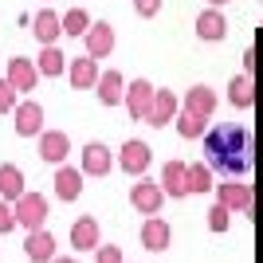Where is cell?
Wrapping results in <instances>:
<instances>
[{
	"instance_id": "ba28073f",
	"label": "cell",
	"mask_w": 263,
	"mask_h": 263,
	"mask_svg": "<svg viewBox=\"0 0 263 263\" xmlns=\"http://www.w3.org/2000/svg\"><path fill=\"white\" fill-rule=\"evenodd\" d=\"M12 118H16V134H20V138H35V134H44V106H40L35 99H24Z\"/></svg>"
},
{
	"instance_id": "ac0fdd59",
	"label": "cell",
	"mask_w": 263,
	"mask_h": 263,
	"mask_svg": "<svg viewBox=\"0 0 263 263\" xmlns=\"http://www.w3.org/2000/svg\"><path fill=\"white\" fill-rule=\"evenodd\" d=\"M95 95H99L102 106H118V102H126V79H122V71H102Z\"/></svg>"
},
{
	"instance_id": "9a60e30c",
	"label": "cell",
	"mask_w": 263,
	"mask_h": 263,
	"mask_svg": "<svg viewBox=\"0 0 263 263\" xmlns=\"http://www.w3.org/2000/svg\"><path fill=\"white\" fill-rule=\"evenodd\" d=\"M197 35L204 44H220L224 35H228V20H224V12L220 8H204L197 16Z\"/></svg>"
},
{
	"instance_id": "9c48e42d",
	"label": "cell",
	"mask_w": 263,
	"mask_h": 263,
	"mask_svg": "<svg viewBox=\"0 0 263 263\" xmlns=\"http://www.w3.org/2000/svg\"><path fill=\"white\" fill-rule=\"evenodd\" d=\"M67 79H71V87L75 90H95L99 87V59H90V55H79V59H71V67H67Z\"/></svg>"
},
{
	"instance_id": "cb8c5ba5",
	"label": "cell",
	"mask_w": 263,
	"mask_h": 263,
	"mask_svg": "<svg viewBox=\"0 0 263 263\" xmlns=\"http://www.w3.org/2000/svg\"><path fill=\"white\" fill-rule=\"evenodd\" d=\"M228 102L236 110H248V106H255V79L252 75H236L228 83Z\"/></svg>"
},
{
	"instance_id": "5bb4252c",
	"label": "cell",
	"mask_w": 263,
	"mask_h": 263,
	"mask_svg": "<svg viewBox=\"0 0 263 263\" xmlns=\"http://www.w3.org/2000/svg\"><path fill=\"white\" fill-rule=\"evenodd\" d=\"M12 83V87L20 90V95H28V90H35V79H40V67L32 63V59H24V55H16V59H8V75H4Z\"/></svg>"
},
{
	"instance_id": "836d02e7",
	"label": "cell",
	"mask_w": 263,
	"mask_h": 263,
	"mask_svg": "<svg viewBox=\"0 0 263 263\" xmlns=\"http://www.w3.org/2000/svg\"><path fill=\"white\" fill-rule=\"evenodd\" d=\"M255 59H259L255 47H248V51H243V75H252V79H255Z\"/></svg>"
},
{
	"instance_id": "52a82bcc",
	"label": "cell",
	"mask_w": 263,
	"mask_h": 263,
	"mask_svg": "<svg viewBox=\"0 0 263 263\" xmlns=\"http://www.w3.org/2000/svg\"><path fill=\"white\" fill-rule=\"evenodd\" d=\"M67 154H71L67 130H44L40 134V157H44V161H51L55 169H59V165H67Z\"/></svg>"
},
{
	"instance_id": "7c38bea8",
	"label": "cell",
	"mask_w": 263,
	"mask_h": 263,
	"mask_svg": "<svg viewBox=\"0 0 263 263\" xmlns=\"http://www.w3.org/2000/svg\"><path fill=\"white\" fill-rule=\"evenodd\" d=\"M99 216H79L75 224H71V248H79V252H99Z\"/></svg>"
},
{
	"instance_id": "e575fe53",
	"label": "cell",
	"mask_w": 263,
	"mask_h": 263,
	"mask_svg": "<svg viewBox=\"0 0 263 263\" xmlns=\"http://www.w3.org/2000/svg\"><path fill=\"white\" fill-rule=\"evenodd\" d=\"M220 4H228V0H209V8H220Z\"/></svg>"
},
{
	"instance_id": "44dd1931",
	"label": "cell",
	"mask_w": 263,
	"mask_h": 263,
	"mask_svg": "<svg viewBox=\"0 0 263 263\" xmlns=\"http://www.w3.org/2000/svg\"><path fill=\"white\" fill-rule=\"evenodd\" d=\"M110 169H114V157H110V149L102 142H90L87 149H83V173L90 177H106Z\"/></svg>"
},
{
	"instance_id": "277c9868",
	"label": "cell",
	"mask_w": 263,
	"mask_h": 263,
	"mask_svg": "<svg viewBox=\"0 0 263 263\" xmlns=\"http://www.w3.org/2000/svg\"><path fill=\"white\" fill-rule=\"evenodd\" d=\"M154 99H157V87L149 79H134L130 87H126V110H130L134 122H145L149 118V110H154Z\"/></svg>"
},
{
	"instance_id": "2e32d148",
	"label": "cell",
	"mask_w": 263,
	"mask_h": 263,
	"mask_svg": "<svg viewBox=\"0 0 263 263\" xmlns=\"http://www.w3.org/2000/svg\"><path fill=\"white\" fill-rule=\"evenodd\" d=\"M161 189H165V197H189V165L185 161H165L161 169Z\"/></svg>"
},
{
	"instance_id": "ffe728a7",
	"label": "cell",
	"mask_w": 263,
	"mask_h": 263,
	"mask_svg": "<svg viewBox=\"0 0 263 263\" xmlns=\"http://www.w3.org/2000/svg\"><path fill=\"white\" fill-rule=\"evenodd\" d=\"M185 110H193V114H200V118H212L216 114V90L204 87V83H197L193 90H185V102H181Z\"/></svg>"
},
{
	"instance_id": "4dcf8cb0",
	"label": "cell",
	"mask_w": 263,
	"mask_h": 263,
	"mask_svg": "<svg viewBox=\"0 0 263 263\" xmlns=\"http://www.w3.org/2000/svg\"><path fill=\"white\" fill-rule=\"evenodd\" d=\"M20 220H16V204H8V200H0V236H8L12 228H16Z\"/></svg>"
},
{
	"instance_id": "83f0119b",
	"label": "cell",
	"mask_w": 263,
	"mask_h": 263,
	"mask_svg": "<svg viewBox=\"0 0 263 263\" xmlns=\"http://www.w3.org/2000/svg\"><path fill=\"white\" fill-rule=\"evenodd\" d=\"M90 28H95V20H90L87 8H71L63 16V35H87Z\"/></svg>"
},
{
	"instance_id": "e0dca14e",
	"label": "cell",
	"mask_w": 263,
	"mask_h": 263,
	"mask_svg": "<svg viewBox=\"0 0 263 263\" xmlns=\"http://www.w3.org/2000/svg\"><path fill=\"white\" fill-rule=\"evenodd\" d=\"M177 114H181V102H177V95L173 90H157V99H154V110H149V126H157V130H161V126H169V122H177Z\"/></svg>"
},
{
	"instance_id": "d6a6232c",
	"label": "cell",
	"mask_w": 263,
	"mask_h": 263,
	"mask_svg": "<svg viewBox=\"0 0 263 263\" xmlns=\"http://www.w3.org/2000/svg\"><path fill=\"white\" fill-rule=\"evenodd\" d=\"M95 263H126V259H122V248H99Z\"/></svg>"
},
{
	"instance_id": "5b68a950",
	"label": "cell",
	"mask_w": 263,
	"mask_h": 263,
	"mask_svg": "<svg viewBox=\"0 0 263 263\" xmlns=\"http://www.w3.org/2000/svg\"><path fill=\"white\" fill-rule=\"evenodd\" d=\"M16 220H20V228L40 232L47 224V197L44 193H24V197L16 200Z\"/></svg>"
},
{
	"instance_id": "7402d4cb",
	"label": "cell",
	"mask_w": 263,
	"mask_h": 263,
	"mask_svg": "<svg viewBox=\"0 0 263 263\" xmlns=\"http://www.w3.org/2000/svg\"><path fill=\"white\" fill-rule=\"evenodd\" d=\"M79 193H83V169L59 165V169H55V197L59 200H79Z\"/></svg>"
},
{
	"instance_id": "f1b7e54d",
	"label": "cell",
	"mask_w": 263,
	"mask_h": 263,
	"mask_svg": "<svg viewBox=\"0 0 263 263\" xmlns=\"http://www.w3.org/2000/svg\"><path fill=\"white\" fill-rule=\"evenodd\" d=\"M16 106H20V90L8 79H0V114H16Z\"/></svg>"
},
{
	"instance_id": "d590c367",
	"label": "cell",
	"mask_w": 263,
	"mask_h": 263,
	"mask_svg": "<svg viewBox=\"0 0 263 263\" xmlns=\"http://www.w3.org/2000/svg\"><path fill=\"white\" fill-rule=\"evenodd\" d=\"M55 263H79V259H67V255H59V259H55Z\"/></svg>"
},
{
	"instance_id": "3957f363",
	"label": "cell",
	"mask_w": 263,
	"mask_h": 263,
	"mask_svg": "<svg viewBox=\"0 0 263 263\" xmlns=\"http://www.w3.org/2000/svg\"><path fill=\"white\" fill-rule=\"evenodd\" d=\"M130 204L142 212V216H157V212H161V204H165V189H161V181L138 177V185L130 189Z\"/></svg>"
},
{
	"instance_id": "4316f807",
	"label": "cell",
	"mask_w": 263,
	"mask_h": 263,
	"mask_svg": "<svg viewBox=\"0 0 263 263\" xmlns=\"http://www.w3.org/2000/svg\"><path fill=\"white\" fill-rule=\"evenodd\" d=\"M189 193H193V197H197V193H216L209 161H193V165H189Z\"/></svg>"
},
{
	"instance_id": "1f68e13d",
	"label": "cell",
	"mask_w": 263,
	"mask_h": 263,
	"mask_svg": "<svg viewBox=\"0 0 263 263\" xmlns=\"http://www.w3.org/2000/svg\"><path fill=\"white\" fill-rule=\"evenodd\" d=\"M134 12L149 20V16H157V12H161V0H134Z\"/></svg>"
},
{
	"instance_id": "6da1fadb",
	"label": "cell",
	"mask_w": 263,
	"mask_h": 263,
	"mask_svg": "<svg viewBox=\"0 0 263 263\" xmlns=\"http://www.w3.org/2000/svg\"><path fill=\"white\" fill-rule=\"evenodd\" d=\"M204 154H209L212 173H228V177H240L255 165V138L248 126L240 122H228V126H216L209 130L204 138Z\"/></svg>"
},
{
	"instance_id": "7a4b0ae2",
	"label": "cell",
	"mask_w": 263,
	"mask_h": 263,
	"mask_svg": "<svg viewBox=\"0 0 263 263\" xmlns=\"http://www.w3.org/2000/svg\"><path fill=\"white\" fill-rule=\"evenodd\" d=\"M216 200L232 212H252V220H255V193H252V185H243L240 177H228L224 185H216Z\"/></svg>"
},
{
	"instance_id": "4fadbf2b",
	"label": "cell",
	"mask_w": 263,
	"mask_h": 263,
	"mask_svg": "<svg viewBox=\"0 0 263 263\" xmlns=\"http://www.w3.org/2000/svg\"><path fill=\"white\" fill-rule=\"evenodd\" d=\"M24 255L32 263H55L59 255H55V236L47 228L40 232H28V240H24Z\"/></svg>"
},
{
	"instance_id": "603a6c76",
	"label": "cell",
	"mask_w": 263,
	"mask_h": 263,
	"mask_svg": "<svg viewBox=\"0 0 263 263\" xmlns=\"http://www.w3.org/2000/svg\"><path fill=\"white\" fill-rule=\"evenodd\" d=\"M24 193H28V189H24V173H20V165L4 161V165H0V200L16 204Z\"/></svg>"
},
{
	"instance_id": "30bf717a",
	"label": "cell",
	"mask_w": 263,
	"mask_h": 263,
	"mask_svg": "<svg viewBox=\"0 0 263 263\" xmlns=\"http://www.w3.org/2000/svg\"><path fill=\"white\" fill-rule=\"evenodd\" d=\"M169 240H173L169 220H165V216H145V224H142V248H145V252H165Z\"/></svg>"
},
{
	"instance_id": "d6986e66",
	"label": "cell",
	"mask_w": 263,
	"mask_h": 263,
	"mask_svg": "<svg viewBox=\"0 0 263 263\" xmlns=\"http://www.w3.org/2000/svg\"><path fill=\"white\" fill-rule=\"evenodd\" d=\"M83 40H87V55L90 59H106V55L114 51V28H110L106 20H99Z\"/></svg>"
},
{
	"instance_id": "8fae6325",
	"label": "cell",
	"mask_w": 263,
	"mask_h": 263,
	"mask_svg": "<svg viewBox=\"0 0 263 263\" xmlns=\"http://www.w3.org/2000/svg\"><path fill=\"white\" fill-rule=\"evenodd\" d=\"M32 35L44 47H55V40L63 35V16L51 12V8H40V12H35V20H32Z\"/></svg>"
},
{
	"instance_id": "484cf974",
	"label": "cell",
	"mask_w": 263,
	"mask_h": 263,
	"mask_svg": "<svg viewBox=\"0 0 263 263\" xmlns=\"http://www.w3.org/2000/svg\"><path fill=\"white\" fill-rule=\"evenodd\" d=\"M35 67H40V75H44V79H59L71 63H67V55L59 51V47H44V51L35 55Z\"/></svg>"
},
{
	"instance_id": "f546056e",
	"label": "cell",
	"mask_w": 263,
	"mask_h": 263,
	"mask_svg": "<svg viewBox=\"0 0 263 263\" xmlns=\"http://www.w3.org/2000/svg\"><path fill=\"white\" fill-rule=\"evenodd\" d=\"M228 212H232V209H224V204L216 200V204L209 209V228H212V232H228V220H232Z\"/></svg>"
},
{
	"instance_id": "d4e9b609",
	"label": "cell",
	"mask_w": 263,
	"mask_h": 263,
	"mask_svg": "<svg viewBox=\"0 0 263 263\" xmlns=\"http://www.w3.org/2000/svg\"><path fill=\"white\" fill-rule=\"evenodd\" d=\"M177 134H181V138H189V142L209 138V118H200V114H193V110L181 106V114H177Z\"/></svg>"
},
{
	"instance_id": "8992f818",
	"label": "cell",
	"mask_w": 263,
	"mask_h": 263,
	"mask_svg": "<svg viewBox=\"0 0 263 263\" xmlns=\"http://www.w3.org/2000/svg\"><path fill=\"white\" fill-rule=\"evenodd\" d=\"M149 161H154V149L145 142H138V138H126L118 149V165L126 169L130 177H145V169H149Z\"/></svg>"
}]
</instances>
